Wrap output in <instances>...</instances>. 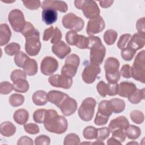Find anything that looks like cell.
Returning <instances> with one entry per match:
<instances>
[{
  "label": "cell",
  "mask_w": 145,
  "mask_h": 145,
  "mask_svg": "<svg viewBox=\"0 0 145 145\" xmlns=\"http://www.w3.org/2000/svg\"><path fill=\"white\" fill-rule=\"evenodd\" d=\"M43 123L47 131L57 134L64 133L68 127L66 118L53 109L46 110Z\"/></svg>",
  "instance_id": "6da1fadb"
},
{
  "label": "cell",
  "mask_w": 145,
  "mask_h": 145,
  "mask_svg": "<svg viewBox=\"0 0 145 145\" xmlns=\"http://www.w3.org/2000/svg\"><path fill=\"white\" fill-rule=\"evenodd\" d=\"M22 35L25 39V50L31 56H37L40 51L41 43L40 41V33L34 26L27 28Z\"/></svg>",
  "instance_id": "7a4b0ae2"
},
{
  "label": "cell",
  "mask_w": 145,
  "mask_h": 145,
  "mask_svg": "<svg viewBox=\"0 0 145 145\" xmlns=\"http://www.w3.org/2000/svg\"><path fill=\"white\" fill-rule=\"evenodd\" d=\"M88 38L89 40L88 49H90V61L91 63L100 65L103 63L105 56V47L99 37L89 36Z\"/></svg>",
  "instance_id": "3957f363"
},
{
  "label": "cell",
  "mask_w": 145,
  "mask_h": 145,
  "mask_svg": "<svg viewBox=\"0 0 145 145\" xmlns=\"http://www.w3.org/2000/svg\"><path fill=\"white\" fill-rule=\"evenodd\" d=\"M104 67L107 81L109 83H117L120 79L119 61L116 58L112 57H109L105 61Z\"/></svg>",
  "instance_id": "277c9868"
},
{
  "label": "cell",
  "mask_w": 145,
  "mask_h": 145,
  "mask_svg": "<svg viewBox=\"0 0 145 145\" xmlns=\"http://www.w3.org/2000/svg\"><path fill=\"white\" fill-rule=\"evenodd\" d=\"M133 77L135 80L142 83H145V52H139L136 56L131 67Z\"/></svg>",
  "instance_id": "5b68a950"
},
{
  "label": "cell",
  "mask_w": 145,
  "mask_h": 145,
  "mask_svg": "<svg viewBox=\"0 0 145 145\" xmlns=\"http://www.w3.org/2000/svg\"><path fill=\"white\" fill-rule=\"evenodd\" d=\"M96 100L91 97L86 98L78 109V113L80 118L84 121H89L93 117Z\"/></svg>",
  "instance_id": "8992f818"
},
{
  "label": "cell",
  "mask_w": 145,
  "mask_h": 145,
  "mask_svg": "<svg viewBox=\"0 0 145 145\" xmlns=\"http://www.w3.org/2000/svg\"><path fill=\"white\" fill-rule=\"evenodd\" d=\"M79 64V57L75 54H70L65 59V65L61 69V74L72 78L77 72Z\"/></svg>",
  "instance_id": "52a82bcc"
},
{
  "label": "cell",
  "mask_w": 145,
  "mask_h": 145,
  "mask_svg": "<svg viewBox=\"0 0 145 145\" xmlns=\"http://www.w3.org/2000/svg\"><path fill=\"white\" fill-rule=\"evenodd\" d=\"M62 23L65 28L75 32L82 31L84 25V20L72 12L68 13L63 16Z\"/></svg>",
  "instance_id": "ba28073f"
},
{
  "label": "cell",
  "mask_w": 145,
  "mask_h": 145,
  "mask_svg": "<svg viewBox=\"0 0 145 145\" xmlns=\"http://www.w3.org/2000/svg\"><path fill=\"white\" fill-rule=\"evenodd\" d=\"M8 20L12 29L15 32L21 33L26 23L23 12L19 9H14L10 12Z\"/></svg>",
  "instance_id": "9c48e42d"
},
{
  "label": "cell",
  "mask_w": 145,
  "mask_h": 145,
  "mask_svg": "<svg viewBox=\"0 0 145 145\" xmlns=\"http://www.w3.org/2000/svg\"><path fill=\"white\" fill-rule=\"evenodd\" d=\"M100 72L101 69L99 65L91 62L88 63L82 74V79L87 84L93 83Z\"/></svg>",
  "instance_id": "30bf717a"
},
{
  "label": "cell",
  "mask_w": 145,
  "mask_h": 145,
  "mask_svg": "<svg viewBox=\"0 0 145 145\" xmlns=\"http://www.w3.org/2000/svg\"><path fill=\"white\" fill-rule=\"evenodd\" d=\"M48 82L53 87L69 89L72 84V78L62 74H56L50 76Z\"/></svg>",
  "instance_id": "8fae6325"
},
{
  "label": "cell",
  "mask_w": 145,
  "mask_h": 145,
  "mask_svg": "<svg viewBox=\"0 0 145 145\" xmlns=\"http://www.w3.org/2000/svg\"><path fill=\"white\" fill-rule=\"evenodd\" d=\"M81 10L84 16L89 19L99 16L100 13L97 4L92 0H83Z\"/></svg>",
  "instance_id": "7c38bea8"
},
{
  "label": "cell",
  "mask_w": 145,
  "mask_h": 145,
  "mask_svg": "<svg viewBox=\"0 0 145 145\" xmlns=\"http://www.w3.org/2000/svg\"><path fill=\"white\" fill-rule=\"evenodd\" d=\"M58 67V62L56 59L52 57L46 56L44 57L40 65V70L42 74L45 75H52L57 71Z\"/></svg>",
  "instance_id": "4fadbf2b"
},
{
  "label": "cell",
  "mask_w": 145,
  "mask_h": 145,
  "mask_svg": "<svg viewBox=\"0 0 145 145\" xmlns=\"http://www.w3.org/2000/svg\"><path fill=\"white\" fill-rule=\"evenodd\" d=\"M105 24L104 19L101 16H98L89 19L86 28L87 33L89 36L101 32L105 28Z\"/></svg>",
  "instance_id": "5bb4252c"
},
{
  "label": "cell",
  "mask_w": 145,
  "mask_h": 145,
  "mask_svg": "<svg viewBox=\"0 0 145 145\" xmlns=\"http://www.w3.org/2000/svg\"><path fill=\"white\" fill-rule=\"evenodd\" d=\"M65 116H69L74 114L77 110L78 104L76 101L69 96L65 98L58 107Z\"/></svg>",
  "instance_id": "9a60e30c"
},
{
  "label": "cell",
  "mask_w": 145,
  "mask_h": 145,
  "mask_svg": "<svg viewBox=\"0 0 145 145\" xmlns=\"http://www.w3.org/2000/svg\"><path fill=\"white\" fill-rule=\"evenodd\" d=\"M42 9L52 8L61 12H66L67 11L68 6L66 3L62 1L45 0L41 3Z\"/></svg>",
  "instance_id": "2e32d148"
},
{
  "label": "cell",
  "mask_w": 145,
  "mask_h": 145,
  "mask_svg": "<svg viewBox=\"0 0 145 145\" xmlns=\"http://www.w3.org/2000/svg\"><path fill=\"white\" fill-rule=\"evenodd\" d=\"M52 50L59 59H63L71 52V48L64 41H59L53 45Z\"/></svg>",
  "instance_id": "e0dca14e"
},
{
  "label": "cell",
  "mask_w": 145,
  "mask_h": 145,
  "mask_svg": "<svg viewBox=\"0 0 145 145\" xmlns=\"http://www.w3.org/2000/svg\"><path fill=\"white\" fill-rule=\"evenodd\" d=\"M145 44V33H136L131 36V37L127 44L129 47L135 51L143 48Z\"/></svg>",
  "instance_id": "ac0fdd59"
},
{
  "label": "cell",
  "mask_w": 145,
  "mask_h": 145,
  "mask_svg": "<svg viewBox=\"0 0 145 145\" xmlns=\"http://www.w3.org/2000/svg\"><path fill=\"white\" fill-rule=\"evenodd\" d=\"M129 125V122L128 120L125 116H119L113 120H112L109 125L108 129L110 133H112L115 130L125 129Z\"/></svg>",
  "instance_id": "d6986e66"
},
{
  "label": "cell",
  "mask_w": 145,
  "mask_h": 145,
  "mask_svg": "<svg viewBox=\"0 0 145 145\" xmlns=\"http://www.w3.org/2000/svg\"><path fill=\"white\" fill-rule=\"evenodd\" d=\"M137 89L134 83L130 82H122L118 84V95L122 97H127Z\"/></svg>",
  "instance_id": "ffe728a7"
},
{
  "label": "cell",
  "mask_w": 145,
  "mask_h": 145,
  "mask_svg": "<svg viewBox=\"0 0 145 145\" xmlns=\"http://www.w3.org/2000/svg\"><path fill=\"white\" fill-rule=\"evenodd\" d=\"M68 96L69 95L67 94L57 90L50 91L47 93L48 101L54 104L57 107H58L62 101Z\"/></svg>",
  "instance_id": "44dd1931"
},
{
  "label": "cell",
  "mask_w": 145,
  "mask_h": 145,
  "mask_svg": "<svg viewBox=\"0 0 145 145\" xmlns=\"http://www.w3.org/2000/svg\"><path fill=\"white\" fill-rule=\"evenodd\" d=\"M58 13L56 10L52 8L43 9L42 12V21L47 25L55 23L57 20Z\"/></svg>",
  "instance_id": "7402d4cb"
},
{
  "label": "cell",
  "mask_w": 145,
  "mask_h": 145,
  "mask_svg": "<svg viewBox=\"0 0 145 145\" xmlns=\"http://www.w3.org/2000/svg\"><path fill=\"white\" fill-rule=\"evenodd\" d=\"M11 36V32L7 24L2 23L0 25V44L2 46L7 44Z\"/></svg>",
  "instance_id": "603a6c76"
},
{
  "label": "cell",
  "mask_w": 145,
  "mask_h": 145,
  "mask_svg": "<svg viewBox=\"0 0 145 145\" xmlns=\"http://www.w3.org/2000/svg\"><path fill=\"white\" fill-rule=\"evenodd\" d=\"M13 119L18 124L20 125H24L29 119V113L24 109H19L14 112Z\"/></svg>",
  "instance_id": "cb8c5ba5"
},
{
  "label": "cell",
  "mask_w": 145,
  "mask_h": 145,
  "mask_svg": "<svg viewBox=\"0 0 145 145\" xmlns=\"http://www.w3.org/2000/svg\"><path fill=\"white\" fill-rule=\"evenodd\" d=\"M16 132L15 126L11 122L5 121L0 125V133L2 135L6 137L12 136Z\"/></svg>",
  "instance_id": "d4e9b609"
},
{
  "label": "cell",
  "mask_w": 145,
  "mask_h": 145,
  "mask_svg": "<svg viewBox=\"0 0 145 145\" xmlns=\"http://www.w3.org/2000/svg\"><path fill=\"white\" fill-rule=\"evenodd\" d=\"M24 71L28 76L35 75L38 71V66L37 62L33 59L29 58L22 67Z\"/></svg>",
  "instance_id": "484cf974"
},
{
  "label": "cell",
  "mask_w": 145,
  "mask_h": 145,
  "mask_svg": "<svg viewBox=\"0 0 145 145\" xmlns=\"http://www.w3.org/2000/svg\"><path fill=\"white\" fill-rule=\"evenodd\" d=\"M32 101L35 105L39 106L46 104L48 101L47 99V93L42 90L36 91L32 95Z\"/></svg>",
  "instance_id": "4316f807"
},
{
  "label": "cell",
  "mask_w": 145,
  "mask_h": 145,
  "mask_svg": "<svg viewBox=\"0 0 145 145\" xmlns=\"http://www.w3.org/2000/svg\"><path fill=\"white\" fill-rule=\"evenodd\" d=\"M109 103L112 112L114 113H121L125 108V103L121 99H112L109 101Z\"/></svg>",
  "instance_id": "83f0119b"
},
{
  "label": "cell",
  "mask_w": 145,
  "mask_h": 145,
  "mask_svg": "<svg viewBox=\"0 0 145 145\" xmlns=\"http://www.w3.org/2000/svg\"><path fill=\"white\" fill-rule=\"evenodd\" d=\"M14 90L17 92L25 93L29 88L28 81L25 79H18L13 82Z\"/></svg>",
  "instance_id": "f1b7e54d"
},
{
  "label": "cell",
  "mask_w": 145,
  "mask_h": 145,
  "mask_svg": "<svg viewBox=\"0 0 145 145\" xmlns=\"http://www.w3.org/2000/svg\"><path fill=\"white\" fill-rule=\"evenodd\" d=\"M112 113L113 112L110 108L109 101L103 100L99 103L98 106V110L97 112V114L109 118Z\"/></svg>",
  "instance_id": "f546056e"
},
{
  "label": "cell",
  "mask_w": 145,
  "mask_h": 145,
  "mask_svg": "<svg viewBox=\"0 0 145 145\" xmlns=\"http://www.w3.org/2000/svg\"><path fill=\"white\" fill-rule=\"evenodd\" d=\"M125 133L126 136L131 140H135L138 139L141 134L140 129L137 126L131 125H129L125 129Z\"/></svg>",
  "instance_id": "4dcf8cb0"
},
{
  "label": "cell",
  "mask_w": 145,
  "mask_h": 145,
  "mask_svg": "<svg viewBox=\"0 0 145 145\" xmlns=\"http://www.w3.org/2000/svg\"><path fill=\"white\" fill-rule=\"evenodd\" d=\"M145 93L144 88L141 89L137 88L134 92L127 97L129 102L133 104H137L139 103L142 100L144 99Z\"/></svg>",
  "instance_id": "1f68e13d"
},
{
  "label": "cell",
  "mask_w": 145,
  "mask_h": 145,
  "mask_svg": "<svg viewBox=\"0 0 145 145\" xmlns=\"http://www.w3.org/2000/svg\"><path fill=\"white\" fill-rule=\"evenodd\" d=\"M117 38V33L115 30L108 29L104 34V40L105 42L108 45H113L116 41Z\"/></svg>",
  "instance_id": "d6a6232c"
},
{
  "label": "cell",
  "mask_w": 145,
  "mask_h": 145,
  "mask_svg": "<svg viewBox=\"0 0 145 145\" xmlns=\"http://www.w3.org/2000/svg\"><path fill=\"white\" fill-rule=\"evenodd\" d=\"M8 101L11 106L17 107L22 105L24 103V97L20 94L13 93L10 96Z\"/></svg>",
  "instance_id": "836d02e7"
},
{
  "label": "cell",
  "mask_w": 145,
  "mask_h": 145,
  "mask_svg": "<svg viewBox=\"0 0 145 145\" xmlns=\"http://www.w3.org/2000/svg\"><path fill=\"white\" fill-rule=\"evenodd\" d=\"M20 46L18 43L11 42L5 47V52L8 55L12 56L16 55L20 52Z\"/></svg>",
  "instance_id": "e575fe53"
},
{
  "label": "cell",
  "mask_w": 145,
  "mask_h": 145,
  "mask_svg": "<svg viewBox=\"0 0 145 145\" xmlns=\"http://www.w3.org/2000/svg\"><path fill=\"white\" fill-rule=\"evenodd\" d=\"M97 129L92 126H88L85 127L83 131V137L88 140L96 139L97 137Z\"/></svg>",
  "instance_id": "d590c367"
},
{
  "label": "cell",
  "mask_w": 145,
  "mask_h": 145,
  "mask_svg": "<svg viewBox=\"0 0 145 145\" xmlns=\"http://www.w3.org/2000/svg\"><path fill=\"white\" fill-rule=\"evenodd\" d=\"M65 145H78L80 144V138L78 135L75 133H70L67 134L63 141Z\"/></svg>",
  "instance_id": "8d00e7d4"
},
{
  "label": "cell",
  "mask_w": 145,
  "mask_h": 145,
  "mask_svg": "<svg viewBox=\"0 0 145 145\" xmlns=\"http://www.w3.org/2000/svg\"><path fill=\"white\" fill-rule=\"evenodd\" d=\"M130 117L133 122L141 124L144 122V116L143 113L138 110H133L130 113Z\"/></svg>",
  "instance_id": "74e56055"
},
{
  "label": "cell",
  "mask_w": 145,
  "mask_h": 145,
  "mask_svg": "<svg viewBox=\"0 0 145 145\" xmlns=\"http://www.w3.org/2000/svg\"><path fill=\"white\" fill-rule=\"evenodd\" d=\"M136 52L137 51L129 47H126L121 50V56L123 60L126 61H130L134 58Z\"/></svg>",
  "instance_id": "f35d334b"
},
{
  "label": "cell",
  "mask_w": 145,
  "mask_h": 145,
  "mask_svg": "<svg viewBox=\"0 0 145 145\" xmlns=\"http://www.w3.org/2000/svg\"><path fill=\"white\" fill-rule=\"evenodd\" d=\"M29 57L23 52H19L15 56L14 62L19 67H23V65Z\"/></svg>",
  "instance_id": "ab89813d"
},
{
  "label": "cell",
  "mask_w": 145,
  "mask_h": 145,
  "mask_svg": "<svg viewBox=\"0 0 145 145\" xmlns=\"http://www.w3.org/2000/svg\"><path fill=\"white\" fill-rule=\"evenodd\" d=\"M79 35H78L76 32L74 31H70L66 34V41L69 45L75 46L79 38Z\"/></svg>",
  "instance_id": "60d3db41"
},
{
  "label": "cell",
  "mask_w": 145,
  "mask_h": 145,
  "mask_svg": "<svg viewBox=\"0 0 145 145\" xmlns=\"http://www.w3.org/2000/svg\"><path fill=\"white\" fill-rule=\"evenodd\" d=\"M131 37V35L129 33H125L122 35L118 40L117 44V47L121 50L126 48Z\"/></svg>",
  "instance_id": "b9f144b4"
},
{
  "label": "cell",
  "mask_w": 145,
  "mask_h": 145,
  "mask_svg": "<svg viewBox=\"0 0 145 145\" xmlns=\"http://www.w3.org/2000/svg\"><path fill=\"white\" fill-rule=\"evenodd\" d=\"M46 112V110L44 109H39L35 110L33 114L34 121L38 123H43Z\"/></svg>",
  "instance_id": "7bdbcfd3"
},
{
  "label": "cell",
  "mask_w": 145,
  "mask_h": 145,
  "mask_svg": "<svg viewBox=\"0 0 145 145\" xmlns=\"http://www.w3.org/2000/svg\"><path fill=\"white\" fill-rule=\"evenodd\" d=\"M97 134L96 139L99 141H103L105 140L110 135V131L108 127H104L97 129Z\"/></svg>",
  "instance_id": "ee69618b"
},
{
  "label": "cell",
  "mask_w": 145,
  "mask_h": 145,
  "mask_svg": "<svg viewBox=\"0 0 145 145\" xmlns=\"http://www.w3.org/2000/svg\"><path fill=\"white\" fill-rule=\"evenodd\" d=\"M96 89L99 94L101 97H105L108 95V84L105 83L104 81H100L96 86Z\"/></svg>",
  "instance_id": "f6af8a7d"
},
{
  "label": "cell",
  "mask_w": 145,
  "mask_h": 145,
  "mask_svg": "<svg viewBox=\"0 0 145 145\" xmlns=\"http://www.w3.org/2000/svg\"><path fill=\"white\" fill-rule=\"evenodd\" d=\"M88 44H89L88 38L86 37L84 35H79V38H78L77 43L75 45V46L82 49H88Z\"/></svg>",
  "instance_id": "bcb514c9"
},
{
  "label": "cell",
  "mask_w": 145,
  "mask_h": 145,
  "mask_svg": "<svg viewBox=\"0 0 145 145\" xmlns=\"http://www.w3.org/2000/svg\"><path fill=\"white\" fill-rule=\"evenodd\" d=\"M14 89L13 85L8 82H2L0 84V93L3 95H7L10 93Z\"/></svg>",
  "instance_id": "7dc6e473"
},
{
  "label": "cell",
  "mask_w": 145,
  "mask_h": 145,
  "mask_svg": "<svg viewBox=\"0 0 145 145\" xmlns=\"http://www.w3.org/2000/svg\"><path fill=\"white\" fill-rule=\"evenodd\" d=\"M112 137L116 139L117 141L122 143L126 139V134L125 133V130L122 129H117L113 131L112 133Z\"/></svg>",
  "instance_id": "c3c4849f"
},
{
  "label": "cell",
  "mask_w": 145,
  "mask_h": 145,
  "mask_svg": "<svg viewBox=\"0 0 145 145\" xmlns=\"http://www.w3.org/2000/svg\"><path fill=\"white\" fill-rule=\"evenodd\" d=\"M24 130L27 133L29 134H32V135L38 134L40 131V129L39 126L36 123H33L25 124L24 126Z\"/></svg>",
  "instance_id": "681fc988"
},
{
  "label": "cell",
  "mask_w": 145,
  "mask_h": 145,
  "mask_svg": "<svg viewBox=\"0 0 145 145\" xmlns=\"http://www.w3.org/2000/svg\"><path fill=\"white\" fill-rule=\"evenodd\" d=\"M24 5L29 10H37L41 6V2L39 0L35 1H22Z\"/></svg>",
  "instance_id": "f907efd6"
},
{
  "label": "cell",
  "mask_w": 145,
  "mask_h": 145,
  "mask_svg": "<svg viewBox=\"0 0 145 145\" xmlns=\"http://www.w3.org/2000/svg\"><path fill=\"white\" fill-rule=\"evenodd\" d=\"M11 80L14 82L18 79H25L27 78V74L25 72L19 69H16L12 71L10 75Z\"/></svg>",
  "instance_id": "816d5d0a"
},
{
  "label": "cell",
  "mask_w": 145,
  "mask_h": 145,
  "mask_svg": "<svg viewBox=\"0 0 145 145\" xmlns=\"http://www.w3.org/2000/svg\"><path fill=\"white\" fill-rule=\"evenodd\" d=\"M50 143V138L45 135H40L35 139V144L36 145H48Z\"/></svg>",
  "instance_id": "f5cc1de1"
},
{
  "label": "cell",
  "mask_w": 145,
  "mask_h": 145,
  "mask_svg": "<svg viewBox=\"0 0 145 145\" xmlns=\"http://www.w3.org/2000/svg\"><path fill=\"white\" fill-rule=\"evenodd\" d=\"M120 75L125 78L129 79L131 77L132 72H131V67L127 64L124 65L122 66L120 70Z\"/></svg>",
  "instance_id": "db71d44e"
},
{
  "label": "cell",
  "mask_w": 145,
  "mask_h": 145,
  "mask_svg": "<svg viewBox=\"0 0 145 145\" xmlns=\"http://www.w3.org/2000/svg\"><path fill=\"white\" fill-rule=\"evenodd\" d=\"M109 118V117H106L96 113V117L94 120V123L97 126L105 125L107 123Z\"/></svg>",
  "instance_id": "11a10c76"
},
{
  "label": "cell",
  "mask_w": 145,
  "mask_h": 145,
  "mask_svg": "<svg viewBox=\"0 0 145 145\" xmlns=\"http://www.w3.org/2000/svg\"><path fill=\"white\" fill-rule=\"evenodd\" d=\"M108 95L109 96H115L118 94V84L117 83H108Z\"/></svg>",
  "instance_id": "9f6ffc18"
},
{
  "label": "cell",
  "mask_w": 145,
  "mask_h": 145,
  "mask_svg": "<svg viewBox=\"0 0 145 145\" xmlns=\"http://www.w3.org/2000/svg\"><path fill=\"white\" fill-rule=\"evenodd\" d=\"M61 38H62V32L61 30L58 27H56L54 28V32L53 36L52 37V39L50 40V42L53 44H56L57 42L61 41Z\"/></svg>",
  "instance_id": "6f0895ef"
},
{
  "label": "cell",
  "mask_w": 145,
  "mask_h": 145,
  "mask_svg": "<svg viewBox=\"0 0 145 145\" xmlns=\"http://www.w3.org/2000/svg\"><path fill=\"white\" fill-rule=\"evenodd\" d=\"M54 32V28L53 26L50 27L44 30L43 35V40L45 41H48L51 37H53Z\"/></svg>",
  "instance_id": "680465c9"
},
{
  "label": "cell",
  "mask_w": 145,
  "mask_h": 145,
  "mask_svg": "<svg viewBox=\"0 0 145 145\" xmlns=\"http://www.w3.org/2000/svg\"><path fill=\"white\" fill-rule=\"evenodd\" d=\"M18 145H32L33 144V140L30 138L29 137H28L27 136H23L20 137L18 142H17Z\"/></svg>",
  "instance_id": "91938a15"
},
{
  "label": "cell",
  "mask_w": 145,
  "mask_h": 145,
  "mask_svg": "<svg viewBox=\"0 0 145 145\" xmlns=\"http://www.w3.org/2000/svg\"><path fill=\"white\" fill-rule=\"evenodd\" d=\"M144 18H142L139 19L136 23V28L138 32L145 33V29H144Z\"/></svg>",
  "instance_id": "94428289"
},
{
  "label": "cell",
  "mask_w": 145,
  "mask_h": 145,
  "mask_svg": "<svg viewBox=\"0 0 145 145\" xmlns=\"http://www.w3.org/2000/svg\"><path fill=\"white\" fill-rule=\"evenodd\" d=\"M114 1H99L100 6L103 8H108L110 6H112V5Z\"/></svg>",
  "instance_id": "6125c7cd"
},
{
  "label": "cell",
  "mask_w": 145,
  "mask_h": 145,
  "mask_svg": "<svg viewBox=\"0 0 145 145\" xmlns=\"http://www.w3.org/2000/svg\"><path fill=\"white\" fill-rule=\"evenodd\" d=\"M106 143L108 145H118V144L121 145L122 144L120 142H119L118 141H117L116 139L113 138V137L109 138L108 140H107Z\"/></svg>",
  "instance_id": "be15d7a7"
},
{
  "label": "cell",
  "mask_w": 145,
  "mask_h": 145,
  "mask_svg": "<svg viewBox=\"0 0 145 145\" xmlns=\"http://www.w3.org/2000/svg\"><path fill=\"white\" fill-rule=\"evenodd\" d=\"M91 144H104V143H103V142H101V141H99V140H97L96 142L92 143Z\"/></svg>",
  "instance_id": "e7e4bbea"
},
{
  "label": "cell",
  "mask_w": 145,
  "mask_h": 145,
  "mask_svg": "<svg viewBox=\"0 0 145 145\" xmlns=\"http://www.w3.org/2000/svg\"><path fill=\"white\" fill-rule=\"evenodd\" d=\"M127 144H138V143L137 142H135V141H133V142H129L127 143Z\"/></svg>",
  "instance_id": "03108f58"
}]
</instances>
